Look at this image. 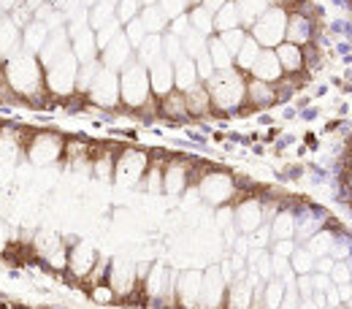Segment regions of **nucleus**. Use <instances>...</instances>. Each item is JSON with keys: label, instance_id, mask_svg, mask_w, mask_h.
Wrapping results in <instances>:
<instances>
[{"label": "nucleus", "instance_id": "1", "mask_svg": "<svg viewBox=\"0 0 352 309\" xmlns=\"http://www.w3.org/2000/svg\"><path fill=\"white\" fill-rule=\"evenodd\" d=\"M16 44H19V36L14 30V22H0V54L3 57H14Z\"/></svg>", "mask_w": 352, "mask_h": 309}, {"label": "nucleus", "instance_id": "2", "mask_svg": "<svg viewBox=\"0 0 352 309\" xmlns=\"http://www.w3.org/2000/svg\"><path fill=\"white\" fill-rule=\"evenodd\" d=\"M276 57L271 54V52H265L261 54V60H255V74L261 76V79H274V76H279V71H276Z\"/></svg>", "mask_w": 352, "mask_h": 309}, {"label": "nucleus", "instance_id": "3", "mask_svg": "<svg viewBox=\"0 0 352 309\" xmlns=\"http://www.w3.org/2000/svg\"><path fill=\"white\" fill-rule=\"evenodd\" d=\"M163 109H166L168 114H182V111H187V100H184V95H179V92H171V95H166V100H163Z\"/></svg>", "mask_w": 352, "mask_h": 309}, {"label": "nucleus", "instance_id": "4", "mask_svg": "<svg viewBox=\"0 0 352 309\" xmlns=\"http://www.w3.org/2000/svg\"><path fill=\"white\" fill-rule=\"evenodd\" d=\"M25 41H28V49H41V44L46 41V30L41 28V22H36L30 30H28V36H25Z\"/></svg>", "mask_w": 352, "mask_h": 309}, {"label": "nucleus", "instance_id": "5", "mask_svg": "<svg viewBox=\"0 0 352 309\" xmlns=\"http://www.w3.org/2000/svg\"><path fill=\"white\" fill-rule=\"evenodd\" d=\"M279 57H285V63H287V68H290V71H296V68H298V63H301V54H298V49H296V46H282V49H279Z\"/></svg>", "mask_w": 352, "mask_h": 309}, {"label": "nucleus", "instance_id": "6", "mask_svg": "<svg viewBox=\"0 0 352 309\" xmlns=\"http://www.w3.org/2000/svg\"><path fill=\"white\" fill-rule=\"evenodd\" d=\"M279 299H282V285H271L268 288V309H276Z\"/></svg>", "mask_w": 352, "mask_h": 309}, {"label": "nucleus", "instance_id": "7", "mask_svg": "<svg viewBox=\"0 0 352 309\" xmlns=\"http://www.w3.org/2000/svg\"><path fill=\"white\" fill-rule=\"evenodd\" d=\"M309 255L307 253H298V255H296V268H298V271H309Z\"/></svg>", "mask_w": 352, "mask_h": 309}, {"label": "nucleus", "instance_id": "8", "mask_svg": "<svg viewBox=\"0 0 352 309\" xmlns=\"http://www.w3.org/2000/svg\"><path fill=\"white\" fill-rule=\"evenodd\" d=\"M133 3H135V0H125V6H122V17H131V14H133V8H135Z\"/></svg>", "mask_w": 352, "mask_h": 309}, {"label": "nucleus", "instance_id": "9", "mask_svg": "<svg viewBox=\"0 0 352 309\" xmlns=\"http://www.w3.org/2000/svg\"><path fill=\"white\" fill-rule=\"evenodd\" d=\"M333 274H336V279H342V282H344V279L350 277V271H347V268H342V266H339V268H336Z\"/></svg>", "mask_w": 352, "mask_h": 309}, {"label": "nucleus", "instance_id": "10", "mask_svg": "<svg viewBox=\"0 0 352 309\" xmlns=\"http://www.w3.org/2000/svg\"><path fill=\"white\" fill-rule=\"evenodd\" d=\"M149 3H152V0H149Z\"/></svg>", "mask_w": 352, "mask_h": 309}]
</instances>
